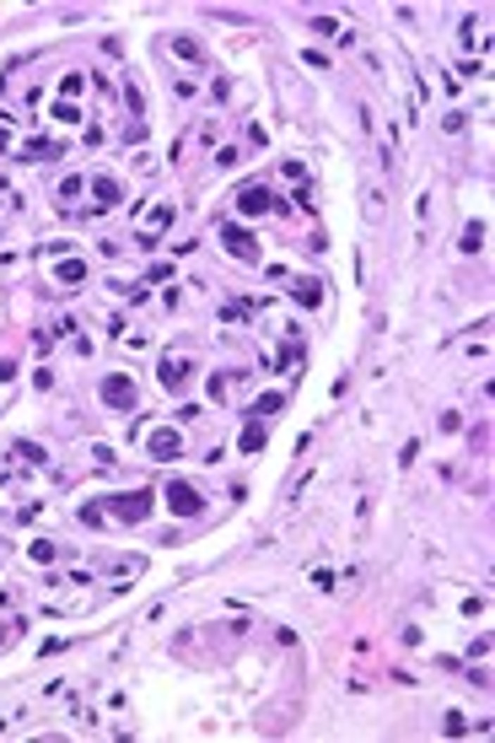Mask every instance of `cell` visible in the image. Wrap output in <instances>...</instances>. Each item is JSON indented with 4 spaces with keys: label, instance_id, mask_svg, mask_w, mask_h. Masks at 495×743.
<instances>
[{
    "label": "cell",
    "instance_id": "cell-10",
    "mask_svg": "<svg viewBox=\"0 0 495 743\" xmlns=\"http://www.w3.org/2000/svg\"><path fill=\"white\" fill-rule=\"evenodd\" d=\"M173 54H178V60H205V49H199L194 38H173Z\"/></svg>",
    "mask_w": 495,
    "mask_h": 743
},
{
    "label": "cell",
    "instance_id": "cell-5",
    "mask_svg": "<svg viewBox=\"0 0 495 743\" xmlns=\"http://www.w3.org/2000/svg\"><path fill=\"white\" fill-rule=\"evenodd\" d=\"M103 399L113 404V410H130V404H135V382L130 377H103Z\"/></svg>",
    "mask_w": 495,
    "mask_h": 743
},
{
    "label": "cell",
    "instance_id": "cell-14",
    "mask_svg": "<svg viewBox=\"0 0 495 743\" xmlns=\"http://www.w3.org/2000/svg\"><path fill=\"white\" fill-rule=\"evenodd\" d=\"M280 404H285V394H264V399L253 404V415H270V410H280Z\"/></svg>",
    "mask_w": 495,
    "mask_h": 743
},
{
    "label": "cell",
    "instance_id": "cell-17",
    "mask_svg": "<svg viewBox=\"0 0 495 743\" xmlns=\"http://www.w3.org/2000/svg\"><path fill=\"white\" fill-rule=\"evenodd\" d=\"M81 189H87V183H81V178H65V183H60V199H75V194H81Z\"/></svg>",
    "mask_w": 495,
    "mask_h": 743
},
{
    "label": "cell",
    "instance_id": "cell-6",
    "mask_svg": "<svg viewBox=\"0 0 495 743\" xmlns=\"http://www.w3.org/2000/svg\"><path fill=\"white\" fill-rule=\"evenodd\" d=\"M146 447H151V458H178L183 453V437H178V431H151Z\"/></svg>",
    "mask_w": 495,
    "mask_h": 743
},
{
    "label": "cell",
    "instance_id": "cell-9",
    "mask_svg": "<svg viewBox=\"0 0 495 743\" xmlns=\"http://www.w3.org/2000/svg\"><path fill=\"white\" fill-rule=\"evenodd\" d=\"M291 296H296L301 307H318V302H323V291H318V280H296V286H291Z\"/></svg>",
    "mask_w": 495,
    "mask_h": 743
},
{
    "label": "cell",
    "instance_id": "cell-16",
    "mask_svg": "<svg viewBox=\"0 0 495 743\" xmlns=\"http://www.w3.org/2000/svg\"><path fill=\"white\" fill-rule=\"evenodd\" d=\"M81 275H87V264H75V258H70V264H60V280H81Z\"/></svg>",
    "mask_w": 495,
    "mask_h": 743
},
{
    "label": "cell",
    "instance_id": "cell-4",
    "mask_svg": "<svg viewBox=\"0 0 495 743\" xmlns=\"http://www.w3.org/2000/svg\"><path fill=\"white\" fill-rule=\"evenodd\" d=\"M270 205H275V194L264 189V183H248V189L237 194V211H242V216H264Z\"/></svg>",
    "mask_w": 495,
    "mask_h": 743
},
{
    "label": "cell",
    "instance_id": "cell-15",
    "mask_svg": "<svg viewBox=\"0 0 495 743\" xmlns=\"http://www.w3.org/2000/svg\"><path fill=\"white\" fill-rule=\"evenodd\" d=\"M313 27H318V32H323V38H334V32H345V27H339V22H334V16H318Z\"/></svg>",
    "mask_w": 495,
    "mask_h": 743
},
{
    "label": "cell",
    "instance_id": "cell-12",
    "mask_svg": "<svg viewBox=\"0 0 495 743\" xmlns=\"http://www.w3.org/2000/svg\"><path fill=\"white\" fill-rule=\"evenodd\" d=\"M258 447H264V425H248V431H242V453H258Z\"/></svg>",
    "mask_w": 495,
    "mask_h": 743
},
{
    "label": "cell",
    "instance_id": "cell-1",
    "mask_svg": "<svg viewBox=\"0 0 495 743\" xmlns=\"http://www.w3.org/2000/svg\"><path fill=\"white\" fill-rule=\"evenodd\" d=\"M167 506H173L178 517H199L205 512V496H199L189 480H173V485H167Z\"/></svg>",
    "mask_w": 495,
    "mask_h": 743
},
{
    "label": "cell",
    "instance_id": "cell-20",
    "mask_svg": "<svg viewBox=\"0 0 495 743\" xmlns=\"http://www.w3.org/2000/svg\"><path fill=\"white\" fill-rule=\"evenodd\" d=\"M0 641H6V630H0Z\"/></svg>",
    "mask_w": 495,
    "mask_h": 743
},
{
    "label": "cell",
    "instance_id": "cell-7",
    "mask_svg": "<svg viewBox=\"0 0 495 743\" xmlns=\"http://www.w3.org/2000/svg\"><path fill=\"white\" fill-rule=\"evenodd\" d=\"M221 237H226V248H232L237 258H258V248H253V237H248V232H237V227H221Z\"/></svg>",
    "mask_w": 495,
    "mask_h": 743
},
{
    "label": "cell",
    "instance_id": "cell-18",
    "mask_svg": "<svg viewBox=\"0 0 495 743\" xmlns=\"http://www.w3.org/2000/svg\"><path fill=\"white\" fill-rule=\"evenodd\" d=\"M11 372H16V366L6 361V356H0V382H11Z\"/></svg>",
    "mask_w": 495,
    "mask_h": 743
},
{
    "label": "cell",
    "instance_id": "cell-13",
    "mask_svg": "<svg viewBox=\"0 0 495 743\" xmlns=\"http://www.w3.org/2000/svg\"><path fill=\"white\" fill-rule=\"evenodd\" d=\"M54 151H60L54 140H32V146H27V162H49V156H54Z\"/></svg>",
    "mask_w": 495,
    "mask_h": 743
},
{
    "label": "cell",
    "instance_id": "cell-11",
    "mask_svg": "<svg viewBox=\"0 0 495 743\" xmlns=\"http://www.w3.org/2000/svg\"><path fill=\"white\" fill-rule=\"evenodd\" d=\"M484 248V221H474V227L463 232V254H480Z\"/></svg>",
    "mask_w": 495,
    "mask_h": 743
},
{
    "label": "cell",
    "instance_id": "cell-3",
    "mask_svg": "<svg viewBox=\"0 0 495 743\" xmlns=\"http://www.w3.org/2000/svg\"><path fill=\"white\" fill-rule=\"evenodd\" d=\"M194 377V356H162V388H183Z\"/></svg>",
    "mask_w": 495,
    "mask_h": 743
},
{
    "label": "cell",
    "instance_id": "cell-8",
    "mask_svg": "<svg viewBox=\"0 0 495 743\" xmlns=\"http://www.w3.org/2000/svg\"><path fill=\"white\" fill-rule=\"evenodd\" d=\"M92 194H97V211H113V205H119V183L97 178V183H92Z\"/></svg>",
    "mask_w": 495,
    "mask_h": 743
},
{
    "label": "cell",
    "instance_id": "cell-19",
    "mask_svg": "<svg viewBox=\"0 0 495 743\" xmlns=\"http://www.w3.org/2000/svg\"><path fill=\"white\" fill-rule=\"evenodd\" d=\"M6 140H11V135H6V130H0V146H6Z\"/></svg>",
    "mask_w": 495,
    "mask_h": 743
},
{
    "label": "cell",
    "instance_id": "cell-2",
    "mask_svg": "<svg viewBox=\"0 0 495 743\" xmlns=\"http://www.w3.org/2000/svg\"><path fill=\"white\" fill-rule=\"evenodd\" d=\"M108 512L119 517V523H146L151 517V490H130V496H113V506Z\"/></svg>",
    "mask_w": 495,
    "mask_h": 743
}]
</instances>
